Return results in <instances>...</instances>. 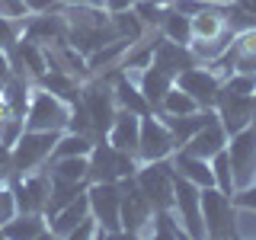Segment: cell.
I'll use <instances>...</instances> for the list:
<instances>
[{"mask_svg":"<svg viewBox=\"0 0 256 240\" xmlns=\"http://www.w3.org/2000/svg\"><path fill=\"white\" fill-rule=\"evenodd\" d=\"M253 125H256V90H253Z\"/></svg>","mask_w":256,"mask_h":240,"instance_id":"bcb514c9","label":"cell"},{"mask_svg":"<svg viewBox=\"0 0 256 240\" xmlns=\"http://www.w3.org/2000/svg\"><path fill=\"white\" fill-rule=\"evenodd\" d=\"M173 214L180 218L186 237H205V218H202V189L196 182L176 176L173 180Z\"/></svg>","mask_w":256,"mask_h":240,"instance_id":"ba28073f","label":"cell"},{"mask_svg":"<svg viewBox=\"0 0 256 240\" xmlns=\"http://www.w3.org/2000/svg\"><path fill=\"white\" fill-rule=\"evenodd\" d=\"M90 182H74V180H61V176H52V198H48V208H45V218L54 214L58 208H64L68 202H74L86 192Z\"/></svg>","mask_w":256,"mask_h":240,"instance_id":"484cf974","label":"cell"},{"mask_svg":"<svg viewBox=\"0 0 256 240\" xmlns=\"http://www.w3.org/2000/svg\"><path fill=\"white\" fill-rule=\"evenodd\" d=\"M90 214V202H86V192L74 202H68L64 208H58L54 214H48V228H52V237H70L74 228Z\"/></svg>","mask_w":256,"mask_h":240,"instance_id":"44dd1931","label":"cell"},{"mask_svg":"<svg viewBox=\"0 0 256 240\" xmlns=\"http://www.w3.org/2000/svg\"><path fill=\"white\" fill-rule=\"evenodd\" d=\"M173 170L176 176H182V180H189V182H196L198 189H208V186H214V173H212V160H205V157H196V154H189V150H173Z\"/></svg>","mask_w":256,"mask_h":240,"instance_id":"d6986e66","label":"cell"},{"mask_svg":"<svg viewBox=\"0 0 256 240\" xmlns=\"http://www.w3.org/2000/svg\"><path fill=\"white\" fill-rule=\"evenodd\" d=\"M173 84L180 86V90H186L202 109H214V102H218V93H221V84H224V80L214 74L212 68H205V64H192V68H186L180 77L173 80Z\"/></svg>","mask_w":256,"mask_h":240,"instance_id":"4fadbf2b","label":"cell"},{"mask_svg":"<svg viewBox=\"0 0 256 240\" xmlns=\"http://www.w3.org/2000/svg\"><path fill=\"white\" fill-rule=\"evenodd\" d=\"M234 205H246V208H256V182H250V186H244V189H237L234 196Z\"/></svg>","mask_w":256,"mask_h":240,"instance_id":"f35d334b","label":"cell"},{"mask_svg":"<svg viewBox=\"0 0 256 240\" xmlns=\"http://www.w3.org/2000/svg\"><path fill=\"white\" fill-rule=\"evenodd\" d=\"M134 4H138V0H106L102 10L106 13H122V10H134Z\"/></svg>","mask_w":256,"mask_h":240,"instance_id":"b9f144b4","label":"cell"},{"mask_svg":"<svg viewBox=\"0 0 256 240\" xmlns=\"http://www.w3.org/2000/svg\"><path fill=\"white\" fill-rule=\"evenodd\" d=\"M224 29H228V20H224V13L218 10V4L192 13V38H214V36H221Z\"/></svg>","mask_w":256,"mask_h":240,"instance_id":"d4e9b609","label":"cell"},{"mask_svg":"<svg viewBox=\"0 0 256 240\" xmlns=\"http://www.w3.org/2000/svg\"><path fill=\"white\" fill-rule=\"evenodd\" d=\"M10 64H13V74H22L29 80H38L48 70V61H45V48L36 42V38L22 36L20 42L10 48Z\"/></svg>","mask_w":256,"mask_h":240,"instance_id":"9a60e30c","label":"cell"},{"mask_svg":"<svg viewBox=\"0 0 256 240\" xmlns=\"http://www.w3.org/2000/svg\"><path fill=\"white\" fill-rule=\"evenodd\" d=\"M86 202H90V214L100 224L102 237L122 234V186L118 182H90Z\"/></svg>","mask_w":256,"mask_h":240,"instance_id":"5b68a950","label":"cell"},{"mask_svg":"<svg viewBox=\"0 0 256 240\" xmlns=\"http://www.w3.org/2000/svg\"><path fill=\"white\" fill-rule=\"evenodd\" d=\"M214 109H198V112H189V116H160L166 125H170V132H173V138H176V150L186 144L192 134L198 132L205 122H208V116H212Z\"/></svg>","mask_w":256,"mask_h":240,"instance_id":"cb8c5ba5","label":"cell"},{"mask_svg":"<svg viewBox=\"0 0 256 240\" xmlns=\"http://www.w3.org/2000/svg\"><path fill=\"white\" fill-rule=\"evenodd\" d=\"M214 4H234V0H214Z\"/></svg>","mask_w":256,"mask_h":240,"instance_id":"7dc6e473","label":"cell"},{"mask_svg":"<svg viewBox=\"0 0 256 240\" xmlns=\"http://www.w3.org/2000/svg\"><path fill=\"white\" fill-rule=\"evenodd\" d=\"M138 86H141V93H144V100L150 102V109H160V102H164V96L166 90L173 86V77L166 74V70H160L157 64H148V68L141 70V77H138Z\"/></svg>","mask_w":256,"mask_h":240,"instance_id":"603a6c76","label":"cell"},{"mask_svg":"<svg viewBox=\"0 0 256 240\" xmlns=\"http://www.w3.org/2000/svg\"><path fill=\"white\" fill-rule=\"evenodd\" d=\"M214 112H218L224 132H228V138H230V134L240 132V128L253 125V93H244V90H234V86L221 84Z\"/></svg>","mask_w":256,"mask_h":240,"instance_id":"7c38bea8","label":"cell"},{"mask_svg":"<svg viewBox=\"0 0 256 240\" xmlns=\"http://www.w3.org/2000/svg\"><path fill=\"white\" fill-rule=\"evenodd\" d=\"M134 13L141 16V22L144 26H154V29H160V22H164V16L170 13V4H164V0H138L134 4Z\"/></svg>","mask_w":256,"mask_h":240,"instance_id":"d6a6232c","label":"cell"},{"mask_svg":"<svg viewBox=\"0 0 256 240\" xmlns=\"http://www.w3.org/2000/svg\"><path fill=\"white\" fill-rule=\"evenodd\" d=\"M150 64H157L160 70H166L173 80L182 74L186 68H192V64H198V58L192 54V48L189 45H180V42H170V38H160L157 48H154V61Z\"/></svg>","mask_w":256,"mask_h":240,"instance_id":"ac0fdd59","label":"cell"},{"mask_svg":"<svg viewBox=\"0 0 256 240\" xmlns=\"http://www.w3.org/2000/svg\"><path fill=\"white\" fill-rule=\"evenodd\" d=\"M80 102H84L86 116H90V132L93 138H106L109 128H112V118L118 112V102H116V93H112V84L109 80H90V84H80Z\"/></svg>","mask_w":256,"mask_h":240,"instance_id":"3957f363","label":"cell"},{"mask_svg":"<svg viewBox=\"0 0 256 240\" xmlns=\"http://www.w3.org/2000/svg\"><path fill=\"white\" fill-rule=\"evenodd\" d=\"M22 4H26L29 13H52V10H58L64 0H22Z\"/></svg>","mask_w":256,"mask_h":240,"instance_id":"60d3db41","label":"cell"},{"mask_svg":"<svg viewBox=\"0 0 256 240\" xmlns=\"http://www.w3.org/2000/svg\"><path fill=\"white\" fill-rule=\"evenodd\" d=\"M112 93H116V102L118 109H128V112H138V116H148L150 102L144 100L141 86L132 80V74H125V68H116V74H112Z\"/></svg>","mask_w":256,"mask_h":240,"instance_id":"ffe728a7","label":"cell"},{"mask_svg":"<svg viewBox=\"0 0 256 240\" xmlns=\"http://www.w3.org/2000/svg\"><path fill=\"white\" fill-rule=\"evenodd\" d=\"M96 138L93 134H84V132H70V128H64L58 144H54V154L52 157H90Z\"/></svg>","mask_w":256,"mask_h":240,"instance_id":"4316f807","label":"cell"},{"mask_svg":"<svg viewBox=\"0 0 256 240\" xmlns=\"http://www.w3.org/2000/svg\"><path fill=\"white\" fill-rule=\"evenodd\" d=\"M234 4H240L246 13H253V16H256V0H234Z\"/></svg>","mask_w":256,"mask_h":240,"instance_id":"f6af8a7d","label":"cell"},{"mask_svg":"<svg viewBox=\"0 0 256 240\" xmlns=\"http://www.w3.org/2000/svg\"><path fill=\"white\" fill-rule=\"evenodd\" d=\"M138 186L144 189V196L154 202V208H173V160H150V164H141L138 173H134Z\"/></svg>","mask_w":256,"mask_h":240,"instance_id":"9c48e42d","label":"cell"},{"mask_svg":"<svg viewBox=\"0 0 256 240\" xmlns=\"http://www.w3.org/2000/svg\"><path fill=\"white\" fill-rule=\"evenodd\" d=\"M22 118H26V128H36V132H64L70 122V102L36 84Z\"/></svg>","mask_w":256,"mask_h":240,"instance_id":"7a4b0ae2","label":"cell"},{"mask_svg":"<svg viewBox=\"0 0 256 240\" xmlns=\"http://www.w3.org/2000/svg\"><path fill=\"white\" fill-rule=\"evenodd\" d=\"M48 173L74 182H90V157H54Z\"/></svg>","mask_w":256,"mask_h":240,"instance_id":"f1b7e54d","label":"cell"},{"mask_svg":"<svg viewBox=\"0 0 256 240\" xmlns=\"http://www.w3.org/2000/svg\"><path fill=\"white\" fill-rule=\"evenodd\" d=\"M22 32H26V20H16V16L0 13V48H4V52H10V48L20 42Z\"/></svg>","mask_w":256,"mask_h":240,"instance_id":"836d02e7","label":"cell"},{"mask_svg":"<svg viewBox=\"0 0 256 240\" xmlns=\"http://www.w3.org/2000/svg\"><path fill=\"white\" fill-rule=\"evenodd\" d=\"M106 141L112 148L125 150V154H138V141H141V116L138 112L118 109L116 118H112V128L106 134Z\"/></svg>","mask_w":256,"mask_h":240,"instance_id":"e0dca14e","label":"cell"},{"mask_svg":"<svg viewBox=\"0 0 256 240\" xmlns=\"http://www.w3.org/2000/svg\"><path fill=\"white\" fill-rule=\"evenodd\" d=\"M64 4H77V6H100V10H102V4H106V0H64Z\"/></svg>","mask_w":256,"mask_h":240,"instance_id":"ee69618b","label":"cell"},{"mask_svg":"<svg viewBox=\"0 0 256 240\" xmlns=\"http://www.w3.org/2000/svg\"><path fill=\"white\" fill-rule=\"evenodd\" d=\"M224 148H228V132H224L218 112H212V116H208V122L198 128V132L192 134L186 144H182V150H189V154H196V157H205V160H212Z\"/></svg>","mask_w":256,"mask_h":240,"instance_id":"2e32d148","label":"cell"},{"mask_svg":"<svg viewBox=\"0 0 256 240\" xmlns=\"http://www.w3.org/2000/svg\"><path fill=\"white\" fill-rule=\"evenodd\" d=\"M141 160L134 154L112 148L106 138H100L90 150V182H118L125 176H134Z\"/></svg>","mask_w":256,"mask_h":240,"instance_id":"277c9868","label":"cell"},{"mask_svg":"<svg viewBox=\"0 0 256 240\" xmlns=\"http://www.w3.org/2000/svg\"><path fill=\"white\" fill-rule=\"evenodd\" d=\"M22 132H26V118H22V116H6L4 122H0V144L13 148V144L20 141Z\"/></svg>","mask_w":256,"mask_h":240,"instance_id":"e575fe53","label":"cell"},{"mask_svg":"<svg viewBox=\"0 0 256 240\" xmlns=\"http://www.w3.org/2000/svg\"><path fill=\"white\" fill-rule=\"evenodd\" d=\"M176 150V138L170 132V125L157 116V112H148L141 116V141H138V157L141 164H150V160H166L173 157Z\"/></svg>","mask_w":256,"mask_h":240,"instance_id":"30bf717a","label":"cell"},{"mask_svg":"<svg viewBox=\"0 0 256 240\" xmlns=\"http://www.w3.org/2000/svg\"><path fill=\"white\" fill-rule=\"evenodd\" d=\"M160 29H164V38H170V42H180V45L192 42V16L176 10V6H170V13L164 16Z\"/></svg>","mask_w":256,"mask_h":240,"instance_id":"83f0119b","label":"cell"},{"mask_svg":"<svg viewBox=\"0 0 256 240\" xmlns=\"http://www.w3.org/2000/svg\"><path fill=\"white\" fill-rule=\"evenodd\" d=\"M122 186V230L125 234H150V224H154V202L144 196V189L138 186L134 176L118 180Z\"/></svg>","mask_w":256,"mask_h":240,"instance_id":"8992f818","label":"cell"},{"mask_svg":"<svg viewBox=\"0 0 256 240\" xmlns=\"http://www.w3.org/2000/svg\"><path fill=\"white\" fill-rule=\"evenodd\" d=\"M112 20V29H116L118 38H125V42H138V38H144V32H148V26L141 22V16L134 10H122V13H109Z\"/></svg>","mask_w":256,"mask_h":240,"instance_id":"4dcf8cb0","label":"cell"},{"mask_svg":"<svg viewBox=\"0 0 256 240\" xmlns=\"http://www.w3.org/2000/svg\"><path fill=\"white\" fill-rule=\"evenodd\" d=\"M202 106H198L196 100L186 93V90H180V86H170L164 96V102H160V109H157V116H189V112H198Z\"/></svg>","mask_w":256,"mask_h":240,"instance_id":"f546056e","label":"cell"},{"mask_svg":"<svg viewBox=\"0 0 256 240\" xmlns=\"http://www.w3.org/2000/svg\"><path fill=\"white\" fill-rule=\"evenodd\" d=\"M212 173H214V186L221 192H228V196H234L237 186H234V170H230V157H228V148L218 150V154L212 157Z\"/></svg>","mask_w":256,"mask_h":240,"instance_id":"1f68e13d","label":"cell"},{"mask_svg":"<svg viewBox=\"0 0 256 240\" xmlns=\"http://www.w3.org/2000/svg\"><path fill=\"white\" fill-rule=\"evenodd\" d=\"M58 138H61V132H36V128H26V132L20 134V141L10 148L13 176H26V173L42 170L48 160H52Z\"/></svg>","mask_w":256,"mask_h":240,"instance_id":"6da1fadb","label":"cell"},{"mask_svg":"<svg viewBox=\"0 0 256 240\" xmlns=\"http://www.w3.org/2000/svg\"><path fill=\"white\" fill-rule=\"evenodd\" d=\"M237 237H256V208L237 205V218H234Z\"/></svg>","mask_w":256,"mask_h":240,"instance_id":"d590c367","label":"cell"},{"mask_svg":"<svg viewBox=\"0 0 256 240\" xmlns=\"http://www.w3.org/2000/svg\"><path fill=\"white\" fill-rule=\"evenodd\" d=\"M13 180V154L6 144H0V186Z\"/></svg>","mask_w":256,"mask_h":240,"instance_id":"74e56055","label":"cell"},{"mask_svg":"<svg viewBox=\"0 0 256 240\" xmlns=\"http://www.w3.org/2000/svg\"><path fill=\"white\" fill-rule=\"evenodd\" d=\"M0 13L16 16V20H26V16H29V10H26L22 0H0Z\"/></svg>","mask_w":256,"mask_h":240,"instance_id":"ab89813d","label":"cell"},{"mask_svg":"<svg viewBox=\"0 0 256 240\" xmlns=\"http://www.w3.org/2000/svg\"><path fill=\"white\" fill-rule=\"evenodd\" d=\"M10 189L16 196V205L20 212H42L48 208V198H52V173H26V176H13Z\"/></svg>","mask_w":256,"mask_h":240,"instance_id":"5bb4252c","label":"cell"},{"mask_svg":"<svg viewBox=\"0 0 256 240\" xmlns=\"http://www.w3.org/2000/svg\"><path fill=\"white\" fill-rule=\"evenodd\" d=\"M16 212H20V205H16V196H13L10 182H4V186H0V228H4V224L10 221Z\"/></svg>","mask_w":256,"mask_h":240,"instance_id":"8d00e7d4","label":"cell"},{"mask_svg":"<svg viewBox=\"0 0 256 240\" xmlns=\"http://www.w3.org/2000/svg\"><path fill=\"white\" fill-rule=\"evenodd\" d=\"M228 157L234 170V186L244 189L256 182V125H246L228 138Z\"/></svg>","mask_w":256,"mask_h":240,"instance_id":"8fae6325","label":"cell"},{"mask_svg":"<svg viewBox=\"0 0 256 240\" xmlns=\"http://www.w3.org/2000/svg\"><path fill=\"white\" fill-rule=\"evenodd\" d=\"M202 218H205V234L208 237H237L234 218H237V205L228 192H221L218 186L202 189Z\"/></svg>","mask_w":256,"mask_h":240,"instance_id":"52a82bcc","label":"cell"},{"mask_svg":"<svg viewBox=\"0 0 256 240\" xmlns=\"http://www.w3.org/2000/svg\"><path fill=\"white\" fill-rule=\"evenodd\" d=\"M48 218L42 212H16L10 221L0 228V237H48Z\"/></svg>","mask_w":256,"mask_h":240,"instance_id":"7402d4cb","label":"cell"},{"mask_svg":"<svg viewBox=\"0 0 256 240\" xmlns=\"http://www.w3.org/2000/svg\"><path fill=\"white\" fill-rule=\"evenodd\" d=\"M13 74V64H10V52H4V48H0V84H4L6 77Z\"/></svg>","mask_w":256,"mask_h":240,"instance_id":"7bdbcfd3","label":"cell"}]
</instances>
